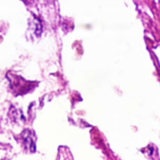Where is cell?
Masks as SVG:
<instances>
[{"label": "cell", "instance_id": "cell-1", "mask_svg": "<svg viewBox=\"0 0 160 160\" xmlns=\"http://www.w3.org/2000/svg\"><path fill=\"white\" fill-rule=\"evenodd\" d=\"M22 137L24 139L25 145L31 152L36 151V134L29 129L24 130L22 133Z\"/></svg>", "mask_w": 160, "mask_h": 160}, {"label": "cell", "instance_id": "cell-2", "mask_svg": "<svg viewBox=\"0 0 160 160\" xmlns=\"http://www.w3.org/2000/svg\"><path fill=\"white\" fill-rule=\"evenodd\" d=\"M56 160H74L70 149L66 146H59Z\"/></svg>", "mask_w": 160, "mask_h": 160}]
</instances>
